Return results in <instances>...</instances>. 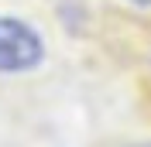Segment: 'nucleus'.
Returning <instances> with one entry per match:
<instances>
[{"mask_svg":"<svg viewBox=\"0 0 151 147\" xmlns=\"http://www.w3.org/2000/svg\"><path fill=\"white\" fill-rule=\"evenodd\" d=\"M41 31L17 14H0V75H24L45 62Z\"/></svg>","mask_w":151,"mask_h":147,"instance_id":"f257e3e1","label":"nucleus"},{"mask_svg":"<svg viewBox=\"0 0 151 147\" xmlns=\"http://www.w3.org/2000/svg\"><path fill=\"white\" fill-rule=\"evenodd\" d=\"M131 7H141V10H151V0H127Z\"/></svg>","mask_w":151,"mask_h":147,"instance_id":"f03ea898","label":"nucleus"},{"mask_svg":"<svg viewBox=\"0 0 151 147\" xmlns=\"http://www.w3.org/2000/svg\"><path fill=\"white\" fill-rule=\"evenodd\" d=\"M134 147H151V140H148V144H134Z\"/></svg>","mask_w":151,"mask_h":147,"instance_id":"7ed1b4c3","label":"nucleus"}]
</instances>
